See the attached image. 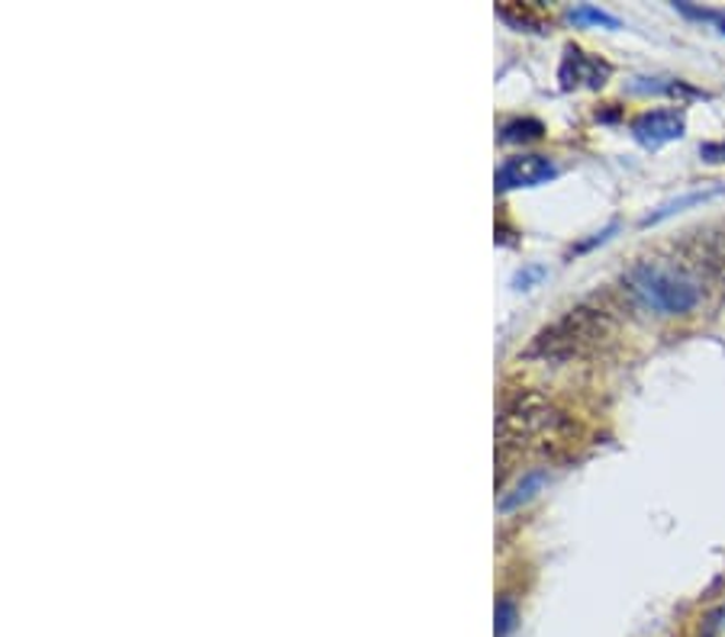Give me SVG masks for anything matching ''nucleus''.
<instances>
[{
	"mask_svg": "<svg viewBox=\"0 0 725 637\" xmlns=\"http://www.w3.org/2000/svg\"><path fill=\"white\" fill-rule=\"evenodd\" d=\"M700 158L710 161V165H725V139L703 142V145H700Z\"/></svg>",
	"mask_w": 725,
	"mask_h": 637,
	"instance_id": "obj_13",
	"label": "nucleus"
},
{
	"mask_svg": "<svg viewBox=\"0 0 725 637\" xmlns=\"http://www.w3.org/2000/svg\"><path fill=\"white\" fill-rule=\"evenodd\" d=\"M568 20L578 23V26H603V29H619V26H622L613 13L599 10L594 3H581V7H574V10L568 13Z\"/></svg>",
	"mask_w": 725,
	"mask_h": 637,
	"instance_id": "obj_9",
	"label": "nucleus"
},
{
	"mask_svg": "<svg viewBox=\"0 0 725 637\" xmlns=\"http://www.w3.org/2000/svg\"><path fill=\"white\" fill-rule=\"evenodd\" d=\"M558 175V165L545 155H513L497 168V188L500 191H523L542 188Z\"/></svg>",
	"mask_w": 725,
	"mask_h": 637,
	"instance_id": "obj_5",
	"label": "nucleus"
},
{
	"mask_svg": "<svg viewBox=\"0 0 725 637\" xmlns=\"http://www.w3.org/2000/svg\"><path fill=\"white\" fill-rule=\"evenodd\" d=\"M616 229H619V226H616V223H613V226H609V229H603V232H596L594 239H591V242H584V245H578V252H587V249H594V245H603V242H609V236H613V232H616Z\"/></svg>",
	"mask_w": 725,
	"mask_h": 637,
	"instance_id": "obj_14",
	"label": "nucleus"
},
{
	"mask_svg": "<svg viewBox=\"0 0 725 637\" xmlns=\"http://www.w3.org/2000/svg\"><path fill=\"white\" fill-rule=\"evenodd\" d=\"M538 280H545V267H542V264H526V267L513 277V287H516V290H532Z\"/></svg>",
	"mask_w": 725,
	"mask_h": 637,
	"instance_id": "obj_12",
	"label": "nucleus"
},
{
	"mask_svg": "<svg viewBox=\"0 0 725 637\" xmlns=\"http://www.w3.org/2000/svg\"><path fill=\"white\" fill-rule=\"evenodd\" d=\"M723 193H725V184H713V188H697V191L680 193V196H674V200L661 203L655 213H649V216L642 219V229L658 226V223L670 219V216H677V213H684V209H690V206H703V203H710V200H716V196H723Z\"/></svg>",
	"mask_w": 725,
	"mask_h": 637,
	"instance_id": "obj_6",
	"label": "nucleus"
},
{
	"mask_svg": "<svg viewBox=\"0 0 725 637\" xmlns=\"http://www.w3.org/2000/svg\"><path fill=\"white\" fill-rule=\"evenodd\" d=\"M629 132H632V139H635L639 145H645V148H661V145H667V142L684 139V132H687V117H684L680 107H661V110H649V113L635 117L632 127H629Z\"/></svg>",
	"mask_w": 725,
	"mask_h": 637,
	"instance_id": "obj_4",
	"label": "nucleus"
},
{
	"mask_svg": "<svg viewBox=\"0 0 725 637\" xmlns=\"http://www.w3.org/2000/svg\"><path fill=\"white\" fill-rule=\"evenodd\" d=\"M548 483V470L545 467H535V470H526L523 473V480L500 500V512H513L520 509V506H526L528 500L542 490Z\"/></svg>",
	"mask_w": 725,
	"mask_h": 637,
	"instance_id": "obj_7",
	"label": "nucleus"
},
{
	"mask_svg": "<svg viewBox=\"0 0 725 637\" xmlns=\"http://www.w3.org/2000/svg\"><path fill=\"white\" fill-rule=\"evenodd\" d=\"M635 91L642 94H667V97H706L680 77H635Z\"/></svg>",
	"mask_w": 725,
	"mask_h": 637,
	"instance_id": "obj_8",
	"label": "nucleus"
},
{
	"mask_svg": "<svg viewBox=\"0 0 725 637\" xmlns=\"http://www.w3.org/2000/svg\"><path fill=\"white\" fill-rule=\"evenodd\" d=\"M613 77V64L599 56H591L578 46H568L564 56H561V68H558V81L564 91H578V87H587V91H599L606 87V81Z\"/></svg>",
	"mask_w": 725,
	"mask_h": 637,
	"instance_id": "obj_3",
	"label": "nucleus"
},
{
	"mask_svg": "<svg viewBox=\"0 0 725 637\" xmlns=\"http://www.w3.org/2000/svg\"><path fill=\"white\" fill-rule=\"evenodd\" d=\"M494 618H497V628H494V635H497V637L513 635V632H516V622H520V609H516V602L503 596V599L497 602V615H494Z\"/></svg>",
	"mask_w": 725,
	"mask_h": 637,
	"instance_id": "obj_11",
	"label": "nucleus"
},
{
	"mask_svg": "<svg viewBox=\"0 0 725 637\" xmlns=\"http://www.w3.org/2000/svg\"><path fill=\"white\" fill-rule=\"evenodd\" d=\"M613 332V318L603 310H591V307H578L571 310L561 322H555L551 328H545L538 335V345L545 354H578L584 348L596 345L599 338H606Z\"/></svg>",
	"mask_w": 725,
	"mask_h": 637,
	"instance_id": "obj_2",
	"label": "nucleus"
},
{
	"mask_svg": "<svg viewBox=\"0 0 725 637\" xmlns=\"http://www.w3.org/2000/svg\"><path fill=\"white\" fill-rule=\"evenodd\" d=\"M542 132H545V127L538 120H513V123L503 127L500 142H535V139H542Z\"/></svg>",
	"mask_w": 725,
	"mask_h": 637,
	"instance_id": "obj_10",
	"label": "nucleus"
},
{
	"mask_svg": "<svg viewBox=\"0 0 725 637\" xmlns=\"http://www.w3.org/2000/svg\"><path fill=\"white\" fill-rule=\"evenodd\" d=\"M629 287L645 307H652L661 316H687L697 310L703 297L697 280L661 264H635L629 271Z\"/></svg>",
	"mask_w": 725,
	"mask_h": 637,
	"instance_id": "obj_1",
	"label": "nucleus"
}]
</instances>
